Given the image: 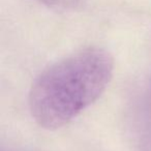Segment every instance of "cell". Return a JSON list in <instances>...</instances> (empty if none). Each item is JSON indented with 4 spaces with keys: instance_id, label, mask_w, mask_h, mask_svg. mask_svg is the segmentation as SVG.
I'll use <instances>...</instances> for the list:
<instances>
[{
    "instance_id": "cell-1",
    "label": "cell",
    "mask_w": 151,
    "mask_h": 151,
    "mask_svg": "<svg viewBox=\"0 0 151 151\" xmlns=\"http://www.w3.org/2000/svg\"><path fill=\"white\" fill-rule=\"evenodd\" d=\"M113 73V56L99 47L56 61L32 82L28 96L32 118L45 129L63 127L101 96Z\"/></svg>"
},
{
    "instance_id": "cell-2",
    "label": "cell",
    "mask_w": 151,
    "mask_h": 151,
    "mask_svg": "<svg viewBox=\"0 0 151 151\" xmlns=\"http://www.w3.org/2000/svg\"><path fill=\"white\" fill-rule=\"evenodd\" d=\"M48 7L58 11H75L81 7L86 0H38Z\"/></svg>"
}]
</instances>
